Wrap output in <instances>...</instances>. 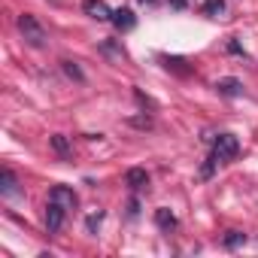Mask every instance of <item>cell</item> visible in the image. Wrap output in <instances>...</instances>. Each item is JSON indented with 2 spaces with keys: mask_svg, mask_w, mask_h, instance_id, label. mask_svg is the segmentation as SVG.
Segmentation results:
<instances>
[{
  "mask_svg": "<svg viewBox=\"0 0 258 258\" xmlns=\"http://www.w3.org/2000/svg\"><path fill=\"white\" fill-rule=\"evenodd\" d=\"M124 185H131L134 191H143L146 185H149V173L143 170V167H131L124 173Z\"/></svg>",
  "mask_w": 258,
  "mask_h": 258,
  "instance_id": "ba28073f",
  "label": "cell"
},
{
  "mask_svg": "<svg viewBox=\"0 0 258 258\" xmlns=\"http://www.w3.org/2000/svg\"><path fill=\"white\" fill-rule=\"evenodd\" d=\"M237 152H240V143H237L234 134H219V137L213 140V155H216L219 161H234Z\"/></svg>",
  "mask_w": 258,
  "mask_h": 258,
  "instance_id": "7a4b0ae2",
  "label": "cell"
},
{
  "mask_svg": "<svg viewBox=\"0 0 258 258\" xmlns=\"http://www.w3.org/2000/svg\"><path fill=\"white\" fill-rule=\"evenodd\" d=\"M0 195H4V198H19V195H22L19 179H16V173H13L10 167L0 170Z\"/></svg>",
  "mask_w": 258,
  "mask_h": 258,
  "instance_id": "52a82bcc",
  "label": "cell"
},
{
  "mask_svg": "<svg viewBox=\"0 0 258 258\" xmlns=\"http://www.w3.org/2000/svg\"><path fill=\"white\" fill-rule=\"evenodd\" d=\"M49 201H55V204H61L64 210H76V191L70 188V185H55L52 191H49Z\"/></svg>",
  "mask_w": 258,
  "mask_h": 258,
  "instance_id": "5b68a950",
  "label": "cell"
},
{
  "mask_svg": "<svg viewBox=\"0 0 258 258\" xmlns=\"http://www.w3.org/2000/svg\"><path fill=\"white\" fill-rule=\"evenodd\" d=\"M246 243V234L243 231H228L225 237H222V246L225 249H237V246H243Z\"/></svg>",
  "mask_w": 258,
  "mask_h": 258,
  "instance_id": "9a60e30c",
  "label": "cell"
},
{
  "mask_svg": "<svg viewBox=\"0 0 258 258\" xmlns=\"http://www.w3.org/2000/svg\"><path fill=\"white\" fill-rule=\"evenodd\" d=\"M64 216H67V210H64L61 204L49 201V204H46V231H49V234H58V231L64 228Z\"/></svg>",
  "mask_w": 258,
  "mask_h": 258,
  "instance_id": "3957f363",
  "label": "cell"
},
{
  "mask_svg": "<svg viewBox=\"0 0 258 258\" xmlns=\"http://www.w3.org/2000/svg\"><path fill=\"white\" fill-rule=\"evenodd\" d=\"M216 164H219V158H216V155H210V158H207V164L201 167V176H204V179H210V176H213V170H216Z\"/></svg>",
  "mask_w": 258,
  "mask_h": 258,
  "instance_id": "d6986e66",
  "label": "cell"
},
{
  "mask_svg": "<svg viewBox=\"0 0 258 258\" xmlns=\"http://www.w3.org/2000/svg\"><path fill=\"white\" fill-rule=\"evenodd\" d=\"M61 70H64V73H67L73 82H79V85L85 82V73H82V67H79L76 61H70V58H64V61H61Z\"/></svg>",
  "mask_w": 258,
  "mask_h": 258,
  "instance_id": "4fadbf2b",
  "label": "cell"
},
{
  "mask_svg": "<svg viewBox=\"0 0 258 258\" xmlns=\"http://www.w3.org/2000/svg\"><path fill=\"white\" fill-rule=\"evenodd\" d=\"M109 22H112V25H115V28H118V31H131V28H134V25H137V16H134V13H131V10H115V13H112V19H109Z\"/></svg>",
  "mask_w": 258,
  "mask_h": 258,
  "instance_id": "9c48e42d",
  "label": "cell"
},
{
  "mask_svg": "<svg viewBox=\"0 0 258 258\" xmlns=\"http://www.w3.org/2000/svg\"><path fill=\"white\" fill-rule=\"evenodd\" d=\"M49 146L61 155V158H70V140L64 137V134H55V137H49Z\"/></svg>",
  "mask_w": 258,
  "mask_h": 258,
  "instance_id": "5bb4252c",
  "label": "cell"
},
{
  "mask_svg": "<svg viewBox=\"0 0 258 258\" xmlns=\"http://www.w3.org/2000/svg\"><path fill=\"white\" fill-rule=\"evenodd\" d=\"M127 124L131 127H152V115H131Z\"/></svg>",
  "mask_w": 258,
  "mask_h": 258,
  "instance_id": "ac0fdd59",
  "label": "cell"
},
{
  "mask_svg": "<svg viewBox=\"0 0 258 258\" xmlns=\"http://www.w3.org/2000/svg\"><path fill=\"white\" fill-rule=\"evenodd\" d=\"M228 52H234V55H246V52H243V46H240L237 40H231V43H228Z\"/></svg>",
  "mask_w": 258,
  "mask_h": 258,
  "instance_id": "ffe728a7",
  "label": "cell"
},
{
  "mask_svg": "<svg viewBox=\"0 0 258 258\" xmlns=\"http://www.w3.org/2000/svg\"><path fill=\"white\" fill-rule=\"evenodd\" d=\"M155 225H158L161 231H173V228L179 225V219H176V213H173V210L161 207V210H155Z\"/></svg>",
  "mask_w": 258,
  "mask_h": 258,
  "instance_id": "8fae6325",
  "label": "cell"
},
{
  "mask_svg": "<svg viewBox=\"0 0 258 258\" xmlns=\"http://www.w3.org/2000/svg\"><path fill=\"white\" fill-rule=\"evenodd\" d=\"M216 91L222 94V97H243V82L240 79H234V76H222V79H216Z\"/></svg>",
  "mask_w": 258,
  "mask_h": 258,
  "instance_id": "8992f818",
  "label": "cell"
},
{
  "mask_svg": "<svg viewBox=\"0 0 258 258\" xmlns=\"http://www.w3.org/2000/svg\"><path fill=\"white\" fill-rule=\"evenodd\" d=\"M204 13L213 16V19L222 16V13H225V0H204Z\"/></svg>",
  "mask_w": 258,
  "mask_h": 258,
  "instance_id": "2e32d148",
  "label": "cell"
},
{
  "mask_svg": "<svg viewBox=\"0 0 258 258\" xmlns=\"http://www.w3.org/2000/svg\"><path fill=\"white\" fill-rule=\"evenodd\" d=\"M82 13L88 19H97V22H109L112 19V10L106 7V0H82Z\"/></svg>",
  "mask_w": 258,
  "mask_h": 258,
  "instance_id": "277c9868",
  "label": "cell"
},
{
  "mask_svg": "<svg viewBox=\"0 0 258 258\" xmlns=\"http://www.w3.org/2000/svg\"><path fill=\"white\" fill-rule=\"evenodd\" d=\"M161 64H164L167 70H173V73H179V76H188V73H191V67H188V61H185V58H179V55H161Z\"/></svg>",
  "mask_w": 258,
  "mask_h": 258,
  "instance_id": "30bf717a",
  "label": "cell"
},
{
  "mask_svg": "<svg viewBox=\"0 0 258 258\" xmlns=\"http://www.w3.org/2000/svg\"><path fill=\"white\" fill-rule=\"evenodd\" d=\"M16 25H19V34H22V40H25L28 46L40 49V46L46 43V28L40 25V19H37V16H31V13H22Z\"/></svg>",
  "mask_w": 258,
  "mask_h": 258,
  "instance_id": "6da1fadb",
  "label": "cell"
},
{
  "mask_svg": "<svg viewBox=\"0 0 258 258\" xmlns=\"http://www.w3.org/2000/svg\"><path fill=\"white\" fill-rule=\"evenodd\" d=\"M170 7L173 10H185V0H170Z\"/></svg>",
  "mask_w": 258,
  "mask_h": 258,
  "instance_id": "603a6c76",
  "label": "cell"
},
{
  "mask_svg": "<svg viewBox=\"0 0 258 258\" xmlns=\"http://www.w3.org/2000/svg\"><path fill=\"white\" fill-rule=\"evenodd\" d=\"M134 97H137V100H140V103H143V106H155V103H152V100H149V97H146V94H143V91H140V88H137V91H134Z\"/></svg>",
  "mask_w": 258,
  "mask_h": 258,
  "instance_id": "44dd1931",
  "label": "cell"
},
{
  "mask_svg": "<svg viewBox=\"0 0 258 258\" xmlns=\"http://www.w3.org/2000/svg\"><path fill=\"white\" fill-rule=\"evenodd\" d=\"M103 210H97V213H91L88 219H85V228H88V234H97V228H100V222H103Z\"/></svg>",
  "mask_w": 258,
  "mask_h": 258,
  "instance_id": "e0dca14e",
  "label": "cell"
},
{
  "mask_svg": "<svg viewBox=\"0 0 258 258\" xmlns=\"http://www.w3.org/2000/svg\"><path fill=\"white\" fill-rule=\"evenodd\" d=\"M127 213L137 216V213H140V204H137V201H131V204H127Z\"/></svg>",
  "mask_w": 258,
  "mask_h": 258,
  "instance_id": "7402d4cb",
  "label": "cell"
},
{
  "mask_svg": "<svg viewBox=\"0 0 258 258\" xmlns=\"http://www.w3.org/2000/svg\"><path fill=\"white\" fill-rule=\"evenodd\" d=\"M100 52H103L106 58H112V61H124V58H127L124 49H121L115 40H103V43H100Z\"/></svg>",
  "mask_w": 258,
  "mask_h": 258,
  "instance_id": "7c38bea8",
  "label": "cell"
}]
</instances>
